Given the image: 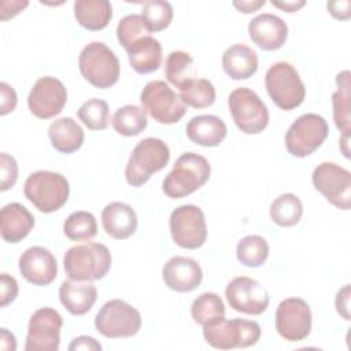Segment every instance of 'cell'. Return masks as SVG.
Here are the masks:
<instances>
[{
  "mask_svg": "<svg viewBox=\"0 0 351 351\" xmlns=\"http://www.w3.org/2000/svg\"><path fill=\"white\" fill-rule=\"evenodd\" d=\"M210 174L211 166L204 156L184 152L165 177L162 189L167 197L181 199L202 188L208 181Z\"/></svg>",
  "mask_w": 351,
  "mask_h": 351,
  "instance_id": "cell-1",
  "label": "cell"
},
{
  "mask_svg": "<svg viewBox=\"0 0 351 351\" xmlns=\"http://www.w3.org/2000/svg\"><path fill=\"white\" fill-rule=\"evenodd\" d=\"M66 274L75 281L101 280L111 267L110 250L100 243H85L69 248L63 256Z\"/></svg>",
  "mask_w": 351,
  "mask_h": 351,
  "instance_id": "cell-2",
  "label": "cell"
},
{
  "mask_svg": "<svg viewBox=\"0 0 351 351\" xmlns=\"http://www.w3.org/2000/svg\"><path fill=\"white\" fill-rule=\"evenodd\" d=\"M23 193L38 211L51 214L66 204L70 186L66 177L60 173L38 170L26 178Z\"/></svg>",
  "mask_w": 351,
  "mask_h": 351,
  "instance_id": "cell-3",
  "label": "cell"
},
{
  "mask_svg": "<svg viewBox=\"0 0 351 351\" xmlns=\"http://www.w3.org/2000/svg\"><path fill=\"white\" fill-rule=\"evenodd\" d=\"M78 67L82 77L99 89H107L115 85L121 74L117 55L100 41H92L82 48L78 58Z\"/></svg>",
  "mask_w": 351,
  "mask_h": 351,
  "instance_id": "cell-4",
  "label": "cell"
},
{
  "mask_svg": "<svg viewBox=\"0 0 351 351\" xmlns=\"http://www.w3.org/2000/svg\"><path fill=\"white\" fill-rule=\"evenodd\" d=\"M170 159L167 144L156 137L143 138L132 151L126 169V182L134 188L143 186L154 173L160 171Z\"/></svg>",
  "mask_w": 351,
  "mask_h": 351,
  "instance_id": "cell-5",
  "label": "cell"
},
{
  "mask_svg": "<svg viewBox=\"0 0 351 351\" xmlns=\"http://www.w3.org/2000/svg\"><path fill=\"white\" fill-rule=\"evenodd\" d=\"M265 85L273 103L284 111L295 110L304 101V84L298 70L288 62L271 64L266 71Z\"/></svg>",
  "mask_w": 351,
  "mask_h": 351,
  "instance_id": "cell-6",
  "label": "cell"
},
{
  "mask_svg": "<svg viewBox=\"0 0 351 351\" xmlns=\"http://www.w3.org/2000/svg\"><path fill=\"white\" fill-rule=\"evenodd\" d=\"M203 337L207 344L217 350L245 348L258 343L261 339V326L251 319L223 318L203 326Z\"/></svg>",
  "mask_w": 351,
  "mask_h": 351,
  "instance_id": "cell-7",
  "label": "cell"
},
{
  "mask_svg": "<svg viewBox=\"0 0 351 351\" xmlns=\"http://www.w3.org/2000/svg\"><path fill=\"white\" fill-rule=\"evenodd\" d=\"M228 107L233 122L240 132L245 134H258L263 132L269 123V111L266 104L250 88L241 86L230 92Z\"/></svg>",
  "mask_w": 351,
  "mask_h": 351,
  "instance_id": "cell-8",
  "label": "cell"
},
{
  "mask_svg": "<svg viewBox=\"0 0 351 351\" xmlns=\"http://www.w3.org/2000/svg\"><path fill=\"white\" fill-rule=\"evenodd\" d=\"M329 133L324 117L307 112L298 117L285 133L287 151L295 158H306L318 149Z\"/></svg>",
  "mask_w": 351,
  "mask_h": 351,
  "instance_id": "cell-9",
  "label": "cell"
},
{
  "mask_svg": "<svg viewBox=\"0 0 351 351\" xmlns=\"http://www.w3.org/2000/svg\"><path fill=\"white\" fill-rule=\"evenodd\" d=\"M140 101L147 114L165 125L177 123L186 112L181 96L160 80L145 84L140 93Z\"/></svg>",
  "mask_w": 351,
  "mask_h": 351,
  "instance_id": "cell-10",
  "label": "cell"
},
{
  "mask_svg": "<svg viewBox=\"0 0 351 351\" xmlns=\"http://www.w3.org/2000/svg\"><path fill=\"white\" fill-rule=\"evenodd\" d=\"M95 328L108 339L132 337L141 328V314L128 302L112 299L106 302L96 314Z\"/></svg>",
  "mask_w": 351,
  "mask_h": 351,
  "instance_id": "cell-11",
  "label": "cell"
},
{
  "mask_svg": "<svg viewBox=\"0 0 351 351\" xmlns=\"http://www.w3.org/2000/svg\"><path fill=\"white\" fill-rule=\"evenodd\" d=\"M173 241L185 250L200 248L207 239L206 218L195 204H182L174 208L169 219Z\"/></svg>",
  "mask_w": 351,
  "mask_h": 351,
  "instance_id": "cell-12",
  "label": "cell"
},
{
  "mask_svg": "<svg viewBox=\"0 0 351 351\" xmlns=\"http://www.w3.org/2000/svg\"><path fill=\"white\" fill-rule=\"evenodd\" d=\"M315 191L336 208L351 207V173L333 162L319 163L311 176Z\"/></svg>",
  "mask_w": 351,
  "mask_h": 351,
  "instance_id": "cell-13",
  "label": "cell"
},
{
  "mask_svg": "<svg viewBox=\"0 0 351 351\" xmlns=\"http://www.w3.org/2000/svg\"><path fill=\"white\" fill-rule=\"evenodd\" d=\"M62 326L63 318L55 308L41 307L36 310L29 319L25 350L58 351Z\"/></svg>",
  "mask_w": 351,
  "mask_h": 351,
  "instance_id": "cell-14",
  "label": "cell"
},
{
  "mask_svg": "<svg viewBox=\"0 0 351 351\" xmlns=\"http://www.w3.org/2000/svg\"><path fill=\"white\" fill-rule=\"evenodd\" d=\"M276 329L287 341H302L311 332V310L300 298H287L276 310Z\"/></svg>",
  "mask_w": 351,
  "mask_h": 351,
  "instance_id": "cell-15",
  "label": "cell"
},
{
  "mask_svg": "<svg viewBox=\"0 0 351 351\" xmlns=\"http://www.w3.org/2000/svg\"><path fill=\"white\" fill-rule=\"evenodd\" d=\"M225 296L229 306L239 313L261 315L269 306V293L266 288L251 277H234L228 282Z\"/></svg>",
  "mask_w": 351,
  "mask_h": 351,
  "instance_id": "cell-16",
  "label": "cell"
},
{
  "mask_svg": "<svg viewBox=\"0 0 351 351\" xmlns=\"http://www.w3.org/2000/svg\"><path fill=\"white\" fill-rule=\"evenodd\" d=\"M66 101V86L60 80L49 75L38 78L27 96L30 112L40 119H49L60 114Z\"/></svg>",
  "mask_w": 351,
  "mask_h": 351,
  "instance_id": "cell-17",
  "label": "cell"
},
{
  "mask_svg": "<svg viewBox=\"0 0 351 351\" xmlns=\"http://www.w3.org/2000/svg\"><path fill=\"white\" fill-rule=\"evenodd\" d=\"M19 271L27 282L45 287L56 278L58 262L49 250L34 245L21 255Z\"/></svg>",
  "mask_w": 351,
  "mask_h": 351,
  "instance_id": "cell-18",
  "label": "cell"
},
{
  "mask_svg": "<svg viewBox=\"0 0 351 351\" xmlns=\"http://www.w3.org/2000/svg\"><path fill=\"white\" fill-rule=\"evenodd\" d=\"M248 34L252 43L263 51L280 49L288 37L287 23L274 14H261L248 23Z\"/></svg>",
  "mask_w": 351,
  "mask_h": 351,
  "instance_id": "cell-19",
  "label": "cell"
},
{
  "mask_svg": "<svg viewBox=\"0 0 351 351\" xmlns=\"http://www.w3.org/2000/svg\"><path fill=\"white\" fill-rule=\"evenodd\" d=\"M162 278L167 288L176 292H191L200 285L203 271L195 259L188 256H173L165 263Z\"/></svg>",
  "mask_w": 351,
  "mask_h": 351,
  "instance_id": "cell-20",
  "label": "cell"
},
{
  "mask_svg": "<svg viewBox=\"0 0 351 351\" xmlns=\"http://www.w3.org/2000/svg\"><path fill=\"white\" fill-rule=\"evenodd\" d=\"M34 217L21 203H8L0 211V234L7 243L22 241L33 229Z\"/></svg>",
  "mask_w": 351,
  "mask_h": 351,
  "instance_id": "cell-21",
  "label": "cell"
},
{
  "mask_svg": "<svg viewBox=\"0 0 351 351\" xmlns=\"http://www.w3.org/2000/svg\"><path fill=\"white\" fill-rule=\"evenodd\" d=\"M101 223L104 232L115 239L125 240L130 237L137 229L136 211L126 203L112 202L101 211Z\"/></svg>",
  "mask_w": 351,
  "mask_h": 351,
  "instance_id": "cell-22",
  "label": "cell"
},
{
  "mask_svg": "<svg viewBox=\"0 0 351 351\" xmlns=\"http://www.w3.org/2000/svg\"><path fill=\"white\" fill-rule=\"evenodd\" d=\"M97 299V289L90 281H63L59 288V300L73 315L86 314Z\"/></svg>",
  "mask_w": 351,
  "mask_h": 351,
  "instance_id": "cell-23",
  "label": "cell"
},
{
  "mask_svg": "<svg viewBox=\"0 0 351 351\" xmlns=\"http://www.w3.org/2000/svg\"><path fill=\"white\" fill-rule=\"evenodd\" d=\"M188 138L202 147L219 145L228 133L225 122L217 115L193 117L185 128Z\"/></svg>",
  "mask_w": 351,
  "mask_h": 351,
  "instance_id": "cell-24",
  "label": "cell"
},
{
  "mask_svg": "<svg viewBox=\"0 0 351 351\" xmlns=\"http://www.w3.org/2000/svg\"><path fill=\"white\" fill-rule=\"evenodd\" d=\"M222 67L232 80H247L258 70V55L244 44H234L223 52Z\"/></svg>",
  "mask_w": 351,
  "mask_h": 351,
  "instance_id": "cell-25",
  "label": "cell"
},
{
  "mask_svg": "<svg viewBox=\"0 0 351 351\" xmlns=\"http://www.w3.org/2000/svg\"><path fill=\"white\" fill-rule=\"evenodd\" d=\"M48 137L52 147L60 154H73L84 144L85 133L73 118L63 117L49 125Z\"/></svg>",
  "mask_w": 351,
  "mask_h": 351,
  "instance_id": "cell-26",
  "label": "cell"
},
{
  "mask_svg": "<svg viewBox=\"0 0 351 351\" xmlns=\"http://www.w3.org/2000/svg\"><path fill=\"white\" fill-rule=\"evenodd\" d=\"M126 52L132 69L138 74L156 71L162 64V45L151 36L140 38Z\"/></svg>",
  "mask_w": 351,
  "mask_h": 351,
  "instance_id": "cell-27",
  "label": "cell"
},
{
  "mask_svg": "<svg viewBox=\"0 0 351 351\" xmlns=\"http://www.w3.org/2000/svg\"><path fill=\"white\" fill-rule=\"evenodd\" d=\"M77 22L90 30H103L112 18V5L107 0H77L74 3Z\"/></svg>",
  "mask_w": 351,
  "mask_h": 351,
  "instance_id": "cell-28",
  "label": "cell"
},
{
  "mask_svg": "<svg viewBox=\"0 0 351 351\" xmlns=\"http://www.w3.org/2000/svg\"><path fill=\"white\" fill-rule=\"evenodd\" d=\"M337 89L332 93L333 121L336 128L343 134H350L351 130V82L350 71L344 70L336 75Z\"/></svg>",
  "mask_w": 351,
  "mask_h": 351,
  "instance_id": "cell-29",
  "label": "cell"
},
{
  "mask_svg": "<svg viewBox=\"0 0 351 351\" xmlns=\"http://www.w3.org/2000/svg\"><path fill=\"white\" fill-rule=\"evenodd\" d=\"M147 112L134 104H128L118 108L111 119L114 130L125 137L140 134L147 128Z\"/></svg>",
  "mask_w": 351,
  "mask_h": 351,
  "instance_id": "cell-30",
  "label": "cell"
},
{
  "mask_svg": "<svg viewBox=\"0 0 351 351\" xmlns=\"http://www.w3.org/2000/svg\"><path fill=\"white\" fill-rule=\"evenodd\" d=\"M271 221L282 228L296 225L303 214V204L295 193H282L270 204Z\"/></svg>",
  "mask_w": 351,
  "mask_h": 351,
  "instance_id": "cell-31",
  "label": "cell"
},
{
  "mask_svg": "<svg viewBox=\"0 0 351 351\" xmlns=\"http://www.w3.org/2000/svg\"><path fill=\"white\" fill-rule=\"evenodd\" d=\"M191 315L196 324L206 326L225 318V304L217 293L204 292L192 302Z\"/></svg>",
  "mask_w": 351,
  "mask_h": 351,
  "instance_id": "cell-32",
  "label": "cell"
},
{
  "mask_svg": "<svg viewBox=\"0 0 351 351\" xmlns=\"http://www.w3.org/2000/svg\"><path fill=\"white\" fill-rule=\"evenodd\" d=\"M180 96L185 106L192 108H206L215 101V88L206 78H192L180 88Z\"/></svg>",
  "mask_w": 351,
  "mask_h": 351,
  "instance_id": "cell-33",
  "label": "cell"
},
{
  "mask_svg": "<svg viewBox=\"0 0 351 351\" xmlns=\"http://www.w3.org/2000/svg\"><path fill=\"white\" fill-rule=\"evenodd\" d=\"M236 256L247 267H259L269 256V244L262 236H245L237 243Z\"/></svg>",
  "mask_w": 351,
  "mask_h": 351,
  "instance_id": "cell-34",
  "label": "cell"
},
{
  "mask_svg": "<svg viewBox=\"0 0 351 351\" xmlns=\"http://www.w3.org/2000/svg\"><path fill=\"white\" fill-rule=\"evenodd\" d=\"M165 75L176 88L184 86L193 78V59L185 51H173L167 55L165 63Z\"/></svg>",
  "mask_w": 351,
  "mask_h": 351,
  "instance_id": "cell-35",
  "label": "cell"
},
{
  "mask_svg": "<svg viewBox=\"0 0 351 351\" xmlns=\"http://www.w3.org/2000/svg\"><path fill=\"white\" fill-rule=\"evenodd\" d=\"M63 233L71 241H86L96 236L97 222L89 211H74L71 213L64 223Z\"/></svg>",
  "mask_w": 351,
  "mask_h": 351,
  "instance_id": "cell-36",
  "label": "cell"
},
{
  "mask_svg": "<svg viewBox=\"0 0 351 351\" xmlns=\"http://www.w3.org/2000/svg\"><path fill=\"white\" fill-rule=\"evenodd\" d=\"M141 18L149 33L165 30L173 21V7L165 0L145 1L141 10Z\"/></svg>",
  "mask_w": 351,
  "mask_h": 351,
  "instance_id": "cell-37",
  "label": "cell"
},
{
  "mask_svg": "<svg viewBox=\"0 0 351 351\" xmlns=\"http://www.w3.org/2000/svg\"><path fill=\"white\" fill-rule=\"evenodd\" d=\"M80 121L90 130H104L110 122L108 104L103 99H89L77 111Z\"/></svg>",
  "mask_w": 351,
  "mask_h": 351,
  "instance_id": "cell-38",
  "label": "cell"
},
{
  "mask_svg": "<svg viewBox=\"0 0 351 351\" xmlns=\"http://www.w3.org/2000/svg\"><path fill=\"white\" fill-rule=\"evenodd\" d=\"M145 36H149V32L147 30L141 15H126L119 21L117 26V38L125 49H129L134 43Z\"/></svg>",
  "mask_w": 351,
  "mask_h": 351,
  "instance_id": "cell-39",
  "label": "cell"
},
{
  "mask_svg": "<svg viewBox=\"0 0 351 351\" xmlns=\"http://www.w3.org/2000/svg\"><path fill=\"white\" fill-rule=\"evenodd\" d=\"M18 178V163L14 156L7 152L0 154V189L8 191L12 188Z\"/></svg>",
  "mask_w": 351,
  "mask_h": 351,
  "instance_id": "cell-40",
  "label": "cell"
},
{
  "mask_svg": "<svg viewBox=\"0 0 351 351\" xmlns=\"http://www.w3.org/2000/svg\"><path fill=\"white\" fill-rule=\"evenodd\" d=\"M18 296V282L16 280L7 274L1 273L0 276V306L5 307L12 303Z\"/></svg>",
  "mask_w": 351,
  "mask_h": 351,
  "instance_id": "cell-41",
  "label": "cell"
},
{
  "mask_svg": "<svg viewBox=\"0 0 351 351\" xmlns=\"http://www.w3.org/2000/svg\"><path fill=\"white\" fill-rule=\"evenodd\" d=\"M16 101H18V97L14 88L7 82H1L0 84V115H7L11 111H14L16 107Z\"/></svg>",
  "mask_w": 351,
  "mask_h": 351,
  "instance_id": "cell-42",
  "label": "cell"
},
{
  "mask_svg": "<svg viewBox=\"0 0 351 351\" xmlns=\"http://www.w3.org/2000/svg\"><path fill=\"white\" fill-rule=\"evenodd\" d=\"M27 5H29V1H26V0H23V1L1 0L0 1V19L7 21L10 18H14L19 12H22Z\"/></svg>",
  "mask_w": 351,
  "mask_h": 351,
  "instance_id": "cell-43",
  "label": "cell"
},
{
  "mask_svg": "<svg viewBox=\"0 0 351 351\" xmlns=\"http://www.w3.org/2000/svg\"><path fill=\"white\" fill-rule=\"evenodd\" d=\"M335 306L337 313L346 319L350 321L351 315H350V285H344L341 289H339L336 299H335Z\"/></svg>",
  "mask_w": 351,
  "mask_h": 351,
  "instance_id": "cell-44",
  "label": "cell"
},
{
  "mask_svg": "<svg viewBox=\"0 0 351 351\" xmlns=\"http://www.w3.org/2000/svg\"><path fill=\"white\" fill-rule=\"evenodd\" d=\"M70 351H78V350H85V351H100L101 344L90 337V336H78L73 339V341L69 344Z\"/></svg>",
  "mask_w": 351,
  "mask_h": 351,
  "instance_id": "cell-45",
  "label": "cell"
},
{
  "mask_svg": "<svg viewBox=\"0 0 351 351\" xmlns=\"http://www.w3.org/2000/svg\"><path fill=\"white\" fill-rule=\"evenodd\" d=\"M328 12L336 18V19H341V21H347L351 15V1L344 0V1H329L326 4Z\"/></svg>",
  "mask_w": 351,
  "mask_h": 351,
  "instance_id": "cell-46",
  "label": "cell"
},
{
  "mask_svg": "<svg viewBox=\"0 0 351 351\" xmlns=\"http://www.w3.org/2000/svg\"><path fill=\"white\" fill-rule=\"evenodd\" d=\"M265 0H252V1H233V7L237 8L240 12L244 14H251L259 10L261 7L265 5Z\"/></svg>",
  "mask_w": 351,
  "mask_h": 351,
  "instance_id": "cell-47",
  "label": "cell"
},
{
  "mask_svg": "<svg viewBox=\"0 0 351 351\" xmlns=\"http://www.w3.org/2000/svg\"><path fill=\"white\" fill-rule=\"evenodd\" d=\"M0 348L5 351H14L16 348L15 336L5 328H1L0 330Z\"/></svg>",
  "mask_w": 351,
  "mask_h": 351,
  "instance_id": "cell-48",
  "label": "cell"
},
{
  "mask_svg": "<svg viewBox=\"0 0 351 351\" xmlns=\"http://www.w3.org/2000/svg\"><path fill=\"white\" fill-rule=\"evenodd\" d=\"M270 3H271V5L282 10L284 12H296L298 10H300L306 4V1H303V0L302 1H282V3L270 1Z\"/></svg>",
  "mask_w": 351,
  "mask_h": 351,
  "instance_id": "cell-49",
  "label": "cell"
},
{
  "mask_svg": "<svg viewBox=\"0 0 351 351\" xmlns=\"http://www.w3.org/2000/svg\"><path fill=\"white\" fill-rule=\"evenodd\" d=\"M348 138H350V134H343L341 140H340V147H341V151L344 154L346 158H348Z\"/></svg>",
  "mask_w": 351,
  "mask_h": 351,
  "instance_id": "cell-50",
  "label": "cell"
}]
</instances>
